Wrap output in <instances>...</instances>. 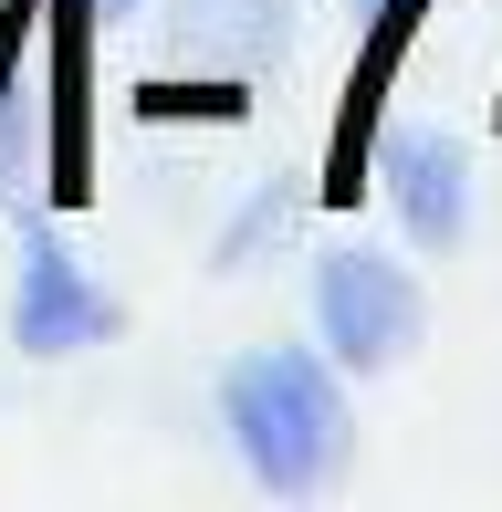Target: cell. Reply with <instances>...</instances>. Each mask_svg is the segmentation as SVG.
Instances as JSON below:
<instances>
[{
    "mask_svg": "<svg viewBox=\"0 0 502 512\" xmlns=\"http://www.w3.org/2000/svg\"><path fill=\"white\" fill-rule=\"evenodd\" d=\"M377 199H387V220H398L408 251H461L471 241V209H482L461 136H440V126H398L377 147Z\"/></svg>",
    "mask_w": 502,
    "mask_h": 512,
    "instance_id": "3957f363",
    "label": "cell"
},
{
    "mask_svg": "<svg viewBox=\"0 0 502 512\" xmlns=\"http://www.w3.org/2000/svg\"><path fill=\"white\" fill-rule=\"evenodd\" d=\"M283 230H293V189H283V178H251V189H241L231 209H220V230H210V262H220V272H251L272 241H283Z\"/></svg>",
    "mask_w": 502,
    "mask_h": 512,
    "instance_id": "8992f818",
    "label": "cell"
},
{
    "mask_svg": "<svg viewBox=\"0 0 502 512\" xmlns=\"http://www.w3.org/2000/svg\"><path fill=\"white\" fill-rule=\"evenodd\" d=\"M304 314H314V356L335 377H387V366L419 345V272L377 241H325L314 251V283H304Z\"/></svg>",
    "mask_w": 502,
    "mask_h": 512,
    "instance_id": "7a4b0ae2",
    "label": "cell"
},
{
    "mask_svg": "<svg viewBox=\"0 0 502 512\" xmlns=\"http://www.w3.org/2000/svg\"><path fill=\"white\" fill-rule=\"evenodd\" d=\"M105 335H116V293L63 241H21V262H11V345L42 356V366H63V356H84V345H105Z\"/></svg>",
    "mask_w": 502,
    "mask_h": 512,
    "instance_id": "277c9868",
    "label": "cell"
},
{
    "mask_svg": "<svg viewBox=\"0 0 502 512\" xmlns=\"http://www.w3.org/2000/svg\"><path fill=\"white\" fill-rule=\"evenodd\" d=\"M168 74L199 84H251L293 53V0H168Z\"/></svg>",
    "mask_w": 502,
    "mask_h": 512,
    "instance_id": "5b68a950",
    "label": "cell"
},
{
    "mask_svg": "<svg viewBox=\"0 0 502 512\" xmlns=\"http://www.w3.org/2000/svg\"><path fill=\"white\" fill-rule=\"evenodd\" d=\"M210 429H220L231 471L262 502L335 492V481H346V450H356L346 377H335L314 345H251V356H231L220 387H210Z\"/></svg>",
    "mask_w": 502,
    "mask_h": 512,
    "instance_id": "6da1fadb",
    "label": "cell"
},
{
    "mask_svg": "<svg viewBox=\"0 0 502 512\" xmlns=\"http://www.w3.org/2000/svg\"><path fill=\"white\" fill-rule=\"evenodd\" d=\"M95 11H147V0H95Z\"/></svg>",
    "mask_w": 502,
    "mask_h": 512,
    "instance_id": "52a82bcc",
    "label": "cell"
}]
</instances>
